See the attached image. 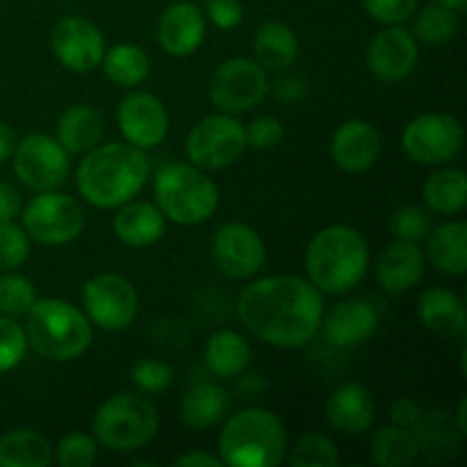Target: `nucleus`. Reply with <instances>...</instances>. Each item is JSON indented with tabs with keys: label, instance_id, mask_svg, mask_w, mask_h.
<instances>
[{
	"label": "nucleus",
	"instance_id": "nucleus-26",
	"mask_svg": "<svg viewBox=\"0 0 467 467\" xmlns=\"http://www.w3.org/2000/svg\"><path fill=\"white\" fill-rule=\"evenodd\" d=\"M427 258L445 276H465L467 272V223L447 222L429 231Z\"/></svg>",
	"mask_w": 467,
	"mask_h": 467
},
{
	"label": "nucleus",
	"instance_id": "nucleus-1",
	"mask_svg": "<svg viewBox=\"0 0 467 467\" xmlns=\"http://www.w3.org/2000/svg\"><path fill=\"white\" fill-rule=\"evenodd\" d=\"M237 317L265 345L299 349L310 345L322 327V292L292 274L260 278L237 296Z\"/></svg>",
	"mask_w": 467,
	"mask_h": 467
},
{
	"label": "nucleus",
	"instance_id": "nucleus-39",
	"mask_svg": "<svg viewBox=\"0 0 467 467\" xmlns=\"http://www.w3.org/2000/svg\"><path fill=\"white\" fill-rule=\"evenodd\" d=\"M429 231H431V217L420 205H401L390 222V233L397 240L415 242V244H420Z\"/></svg>",
	"mask_w": 467,
	"mask_h": 467
},
{
	"label": "nucleus",
	"instance_id": "nucleus-33",
	"mask_svg": "<svg viewBox=\"0 0 467 467\" xmlns=\"http://www.w3.org/2000/svg\"><path fill=\"white\" fill-rule=\"evenodd\" d=\"M100 64H103L108 80L114 82L117 87H126V89L141 85L150 71V59L146 50L140 48L137 44H130V41L105 48Z\"/></svg>",
	"mask_w": 467,
	"mask_h": 467
},
{
	"label": "nucleus",
	"instance_id": "nucleus-6",
	"mask_svg": "<svg viewBox=\"0 0 467 467\" xmlns=\"http://www.w3.org/2000/svg\"><path fill=\"white\" fill-rule=\"evenodd\" d=\"M155 201L169 222L196 226L208 222L219 205V187L194 164L169 162L155 176Z\"/></svg>",
	"mask_w": 467,
	"mask_h": 467
},
{
	"label": "nucleus",
	"instance_id": "nucleus-46",
	"mask_svg": "<svg viewBox=\"0 0 467 467\" xmlns=\"http://www.w3.org/2000/svg\"><path fill=\"white\" fill-rule=\"evenodd\" d=\"M420 409L409 400H400L392 404L390 409V420L392 424L397 427H406V429H418L420 427Z\"/></svg>",
	"mask_w": 467,
	"mask_h": 467
},
{
	"label": "nucleus",
	"instance_id": "nucleus-21",
	"mask_svg": "<svg viewBox=\"0 0 467 467\" xmlns=\"http://www.w3.org/2000/svg\"><path fill=\"white\" fill-rule=\"evenodd\" d=\"M377 418L374 397L363 383L349 381L333 390L327 404V420L336 431L345 436H360L368 431Z\"/></svg>",
	"mask_w": 467,
	"mask_h": 467
},
{
	"label": "nucleus",
	"instance_id": "nucleus-45",
	"mask_svg": "<svg viewBox=\"0 0 467 467\" xmlns=\"http://www.w3.org/2000/svg\"><path fill=\"white\" fill-rule=\"evenodd\" d=\"M23 210V196L12 182L0 181V223L14 222Z\"/></svg>",
	"mask_w": 467,
	"mask_h": 467
},
{
	"label": "nucleus",
	"instance_id": "nucleus-47",
	"mask_svg": "<svg viewBox=\"0 0 467 467\" xmlns=\"http://www.w3.org/2000/svg\"><path fill=\"white\" fill-rule=\"evenodd\" d=\"M173 465L181 467H223V461L219 456H213L210 451H187L178 456Z\"/></svg>",
	"mask_w": 467,
	"mask_h": 467
},
{
	"label": "nucleus",
	"instance_id": "nucleus-50",
	"mask_svg": "<svg viewBox=\"0 0 467 467\" xmlns=\"http://www.w3.org/2000/svg\"><path fill=\"white\" fill-rule=\"evenodd\" d=\"M465 415H467V400L463 397V400L459 401V410H456V418H459V431L467 433V422H465Z\"/></svg>",
	"mask_w": 467,
	"mask_h": 467
},
{
	"label": "nucleus",
	"instance_id": "nucleus-30",
	"mask_svg": "<svg viewBox=\"0 0 467 467\" xmlns=\"http://www.w3.org/2000/svg\"><path fill=\"white\" fill-rule=\"evenodd\" d=\"M422 199L431 213L456 217L467 205V178L463 169H441L424 181Z\"/></svg>",
	"mask_w": 467,
	"mask_h": 467
},
{
	"label": "nucleus",
	"instance_id": "nucleus-42",
	"mask_svg": "<svg viewBox=\"0 0 467 467\" xmlns=\"http://www.w3.org/2000/svg\"><path fill=\"white\" fill-rule=\"evenodd\" d=\"M420 0H363L365 12L369 18L383 23V26H401L410 21L418 12Z\"/></svg>",
	"mask_w": 467,
	"mask_h": 467
},
{
	"label": "nucleus",
	"instance_id": "nucleus-28",
	"mask_svg": "<svg viewBox=\"0 0 467 467\" xmlns=\"http://www.w3.org/2000/svg\"><path fill=\"white\" fill-rule=\"evenodd\" d=\"M255 62L265 71H285L299 57V39L283 21H267L254 36Z\"/></svg>",
	"mask_w": 467,
	"mask_h": 467
},
{
	"label": "nucleus",
	"instance_id": "nucleus-17",
	"mask_svg": "<svg viewBox=\"0 0 467 467\" xmlns=\"http://www.w3.org/2000/svg\"><path fill=\"white\" fill-rule=\"evenodd\" d=\"M213 255L219 272L226 276L251 278L265 265L263 237L249 223L231 222L223 223L213 240Z\"/></svg>",
	"mask_w": 467,
	"mask_h": 467
},
{
	"label": "nucleus",
	"instance_id": "nucleus-48",
	"mask_svg": "<svg viewBox=\"0 0 467 467\" xmlns=\"http://www.w3.org/2000/svg\"><path fill=\"white\" fill-rule=\"evenodd\" d=\"M276 94L285 103H296V100L306 96V80H301V78H285V80L278 82Z\"/></svg>",
	"mask_w": 467,
	"mask_h": 467
},
{
	"label": "nucleus",
	"instance_id": "nucleus-22",
	"mask_svg": "<svg viewBox=\"0 0 467 467\" xmlns=\"http://www.w3.org/2000/svg\"><path fill=\"white\" fill-rule=\"evenodd\" d=\"M422 274L424 254L415 242H390L377 260V278L388 295H404L413 290L422 281Z\"/></svg>",
	"mask_w": 467,
	"mask_h": 467
},
{
	"label": "nucleus",
	"instance_id": "nucleus-8",
	"mask_svg": "<svg viewBox=\"0 0 467 467\" xmlns=\"http://www.w3.org/2000/svg\"><path fill=\"white\" fill-rule=\"evenodd\" d=\"M85 210L73 196L41 192L21 210V226L27 237L46 246H62L85 231Z\"/></svg>",
	"mask_w": 467,
	"mask_h": 467
},
{
	"label": "nucleus",
	"instance_id": "nucleus-10",
	"mask_svg": "<svg viewBox=\"0 0 467 467\" xmlns=\"http://www.w3.org/2000/svg\"><path fill=\"white\" fill-rule=\"evenodd\" d=\"M246 128L233 114H210L201 119L185 140V153L199 169H223L246 150Z\"/></svg>",
	"mask_w": 467,
	"mask_h": 467
},
{
	"label": "nucleus",
	"instance_id": "nucleus-16",
	"mask_svg": "<svg viewBox=\"0 0 467 467\" xmlns=\"http://www.w3.org/2000/svg\"><path fill=\"white\" fill-rule=\"evenodd\" d=\"M117 126L123 140L146 150L160 146L169 132V114L162 100L149 91H132L119 103Z\"/></svg>",
	"mask_w": 467,
	"mask_h": 467
},
{
	"label": "nucleus",
	"instance_id": "nucleus-24",
	"mask_svg": "<svg viewBox=\"0 0 467 467\" xmlns=\"http://www.w3.org/2000/svg\"><path fill=\"white\" fill-rule=\"evenodd\" d=\"M420 322L433 336L447 337V340H459L465 337L467 317L465 304L456 292L447 287H429L422 292L418 304Z\"/></svg>",
	"mask_w": 467,
	"mask_h": 467
},
{
	"label": "nucleus",
	"instance_id": "nucleus-3",
	"mask_svg": "<svg viewBox=\"0 0 467 467\" xmlns=\"http://www.w3.org/2000/svg\"><path fill=\"white\" fill-rule=\"evenodd\" d=\"M368 265V240L349 223H331L322 228L306 249L308 281L327 295L354 290L363 281Z\"/></svg>",
	"mask_w": 467,
	"mask_h": 467
},
{
	"label": "nucleus",
	"instance_id": "nucleus-35",
	"mask_svg": "<svg viewBox=\"0 0 467 467\" xmlns=\"http://www.w3.org/2000/svg\"><path fill=\"white\" fill-rule=\"evenodd\" d=\"M337 463H340V454H337L336 442L317 431L301 436L290 454L292 467H333Z\"/></svg>",
	"mask_w": 467,
	"mask_h": 467
},
{
	"label": "nucleus",
	"instance_id": "nucleus-29",
	"mask_svg": "<svg viewBox=\"0 0 467 467\" xmlns=\"http://www.w3.org/2000/svg\"><path fill=\"white\" fill-rule=\"evenodd\" d=\"M205 365L219 379H235L251 365V345L237 331L223 328L213 333L203 349Z\"/></svg>",
	"mask_w": 467,
	"mask_h": 467
},
{
	"label": "nucleus",
	"instance_id": "nucleus-23",
	"mask_svg": "<svg viewBox=\"0 0 467 467\" xmlns=\"http://www.w3.org/2000/svg\"><path fill=\"white\" fill-rule=\"evenodd\" d=\"M119 213L114 214V235L121 244L132 249H146L155 242L162 240L167 231V217L160 213L158 205L149 201H128L119 205Z\"/></svg>",
	"mask_w": 467,
	"mask_h": 467
},
{
	"label": "nucleus",
	"instance_id": "nucleus-32",
	"mask_svg": "<svg viewBox=\"0 0 467 467\" xmlns=\"http://www.w3.org/2000/svg\"><path fill=\"white\" fill-rule=\"evenodd\" d=\"M422 454V445L413 429L383 427L374 433L369 459L379 467H409Z\"/></svg>",
	"mask_w": 467,
	"mask_h": 467
},
{
	"label": "nucleus",
	"instance_id": "nucleus-19",
	"mask_svg": "<svg viewBox=\"0 0 467 467\" xmlns=\"http://www.w3.org/2000/svg\"><path fill=\"white\" fill-rule=\"evenodd\" d=\"M381 155V132L363 119H349L331 137V158L345 173H363Z\"/></svg>",
	"mask_w": 467,
	"mask_h": 467
},
{
	"label": "nucleus",
	"instance_id": "nucleus-12",
	"mask_svg": "<svg viewBox=\"0 0 467 467\" xmlns=\"http://www.w3.org/2000/svg\"><path fill=\"white\" fill-rule=\"evenodd\" d=\"M14 173L27 190L36 192H57L67 182L68 153L57 137L44 135V132H32L16 141V149L12 153Z\"/></svg>",
	"mask_w": 467,
	"mask_h": 467
},
{
	"label": "nucleus",
	"instance_id": "nucleus-7",
	"mask_svg": "<svg viewBox=\"0 0 467 467\" xmlns=\"http://www.w3.org/2000/svg\"><path fill=\"white\" fill-rule=\"evenodd\" d=\"M160 418L155 406L137 392H119L105 400L91 420L99 445L114 454L141 450L158 436Z\"/></svg>",
	"mask_w": 467,
	"mask_h": 467
},
{
	"label": "nucleus",
	"instance_id": "nucleus-14",
	"mask_svg": "<svg viewBox=\"0 0 467 467\" xmlns=\"http://www.w3.org/2000/svg\"><path fill=\"white\" fill-rule=\"evenodd\" d=\"M50 48L64 68L73 73H91L103 62L105 39L89 18L64 16L50 32Z\"/></svg>",
	"mask_w": 467,
	"mask_h": 467
},
{
	"label": "nucleus",
	"instance_id": "nucleus-38",
	"mask_svg": "<svg viewBox=\"0 0 467 467\" xmlns=\"http://www.w3.org/2000/svg\"><path fill=\"white\" fill-rule=\"evenodd\" d=\"M30 255V237L14 222L0 223V272H16Z\"/></svg>",
	"mask_w": 467,
	"mask_h": 467
},
{
	"label": "nucleus",
	"instance_id": "nucleus-2",
	"mask_svg": "<svg viewBox=\"0 0 467 467\" xmlns=\"http://www.w3.org/2000/svg\"><path fill=\"white\" fill-rule=\"evenodd\" d=\"M150 173L149 155L128 141L99 144L78 164L76 185L82 199L100 210H117L140 194Z\"/></svg>",
	"mask_w": 467,
	"mask_h": 467
},
{
	"label": "nucleus",
	"instance_id": "nucleus-15",
	"mask_svg": "<svg viewBox=\"0 0 467 467\" xmlns=\"http://www.w3.org/2000/svg\"><path fill=\"white\" fill-rule=\"evenodd\" d=\"M420 59L418 39L404 26H388L368 46V68L377 80L397 85L415 71Z\"/></svg>",
	"mask_w": 467,
	"mask_h": 467
},
{
	"label": "nucleus",
	"instance_id": "nucleus-5",
	"mask_svg": "<svg viewBox=\"0 0 467 467\" xmlns=\"http://www.w3.org/2000/svg\"><path fill=\"white\" fill-rule=\"evenodd\" d=\"M287 433L267 409L233 413L219 431V459L231 467H278L285 459Z\"/></svg>",
	"mask_w": 467,
	"mask_h": 467
},
{
	"label": "nucleus",
	"instance_id": "nucleus-51",
	"mask_svg": "<svg viewBox=\"0 0 467 467\" xmlns=\"http://www.w3.org/2000/svg\"><path fill=\"white\" fill-rule=\"evenodd\" d=\"M438 5H445V7L454 9V12H465L467 0H436Z\"/></svg>",
	"mask_w": 467,
	"mask_h": 467
},
{
	"label": "nucleus",
	"instance_id": "nucleus-49",
	"mask_svg": "<svg viewBox=\"0 0 467 467\" xmlns=\"http://www.w3.org/2000/svg\"><path fill=\"white\" fill-rule=\"evenodd\" d=\"M14 149H16V132L12 130V126L0 121V162L12 158Z\"/></svg>",
	"mask_w": 467,
	"mask_h": 467
},
{
	"label": "nucleus",
	"instance_id": "nucleus-18",
	"mask_svg": "<svg viewBox=\"0 0 467 467\" xmlns=\"http://www.w3.org/2000/svg\"><path fill=\"white\" fill-rule=\"evenodd\" d=\"M155 36H158L160 48L171 57H187L196 53L205 39L203 9L190 0L169 5L160 14Z\"/></svg>",
	"mask_w": 467,
	"mask_h": 467
},
{
	"label": "nucleus",
	"instance_id": "nucleus-27",
	"mask_svg": "<svg viewBox=\"0 0 467 467\" xmlns=\"http://www.w3.org/2000/svg\"><path fill=\"white\" fill-rule=\"evenodd\" d=\"M105 132L103 117L91 105H71L57 121L59 144L68 155H85L100 144Z\"/></svg>",
	"mask_w": 467,
	"mask_h": 467
},
{
	"label": "nucleus",
	"instance_id": "nucleus-4",
	"mask_svg": "<svg viewBox=\"0 0 467 467\" xmlns=\"http://www.w3.org/2000/svg\"><path fill=\"white\" fill-rule=\"evenodd\" d=\"M23 331L27 347L53 363L80 358L94 340L85 310L62 299H36L26 313Z\"/></svg>",
	"mask_w": 467,
	"mask_h": 467
},
{
	"label": "nucleus",
	"instance_id": "nucleus-36",
	"mask_svg": "<svg viewBox=\"0 0 467 467\" xmlns=\"http://www.w3.org/2000/svg\"><path fill=\"white\" fill-rule=\"evenodd\" d=\"M36 301V290L30 278L5 272L0 276V313L7 317H26Z\"/></svg>",
	"mask_w": 467,
	"mask_h": 467
},
{
	"label": "nucleus",
	"instance_id": "nucleus-25",
	"mask_svg": "<svg viewBox=\"0 0 467 467\" xmlns=\"http://www.w3.org/2000/svg\"><path fill=\"white\" fill-rule=\"evenodd\" d=\"M228 410H231V395H228L226 388L213 381L196 383L182 395L181 401L182 424L194 429V431L217 427L219 422L228 418Z\"/></svg>",
	"mask_w": 467,
	"mask_h": 467
},
{
	"label": "nucleus",
	"instance_id": "nucleus-13",
	"mask_svg": "<svg viewBox=\"0 0 467 467\" xmlns=\"http://www.w3.org/2000/svg\"><path fill=\"white\" fill-rule=\"evenodd\" d=\"M401 149L427 167L451 162L463 149V126L445 112L420 114L401 132Z\"/></svg>",
	"mask_w": 467,
	"mask_h": 467
},
{
	"label": "nucleus",
	"instance_id": "nucleus-9",
	"mask_svg": "<svg viewBox=\"0 0 467 467\" xmlns=\"http://www.w3.org/2000/svg\"><path fill=\"white\" fill-rule=\"evenodd\" d=\"M82 306L91 324L117 333L135 324L140 296L135 285L121 274H96L82 287Z\"/></svg>",
	"mask_w": 467,
	"mask_h": 467
},
{
	"label": "nucleus",
	"instance_id": "nucleus-43",
	"mask_svg": "<svg viewBox=\"0 0 467 467\" xmlns=\"http://www.w3.org/2000/svg\"><path fill=\"white\" fill-rule=\"evenodd\" d=\"M283 135H285V128L272 114H265V117L254 119L246 128V144L254 146L258 150H269L274 146L281 144Z\"/></svg>",
	"mask_w": 467,
	"mask_h": 467
},
{
	"label": "nucleus",
	"instance_id": "nucleus-41",
	"mask_svg": "<svg viewBox=\"0 0 467 467\" xmlns=\"http://www.w3.org/2000/svg\"><path fill=\"white\" fill-rule=\"evenodd\" d=\"M132 383L144 395H158L173 383V369L164 360L144 358L132 368Z\"/></svg>",
	"mask_w": 467,
	"mask_h": 467
},
{
	"label": "nucleus",
	"instance_id": "nucleus-31",
	"mask_svg": "<svg viewBox=\"0 0 467 467\" xmlns=\"http://www.w3.org/2000/svg\"><path fill=\"white\" fill-rule=\"evenodd\" d=\"M53 461V445L35 429H14L0 438V467H46Z\"/></svg>",
	"mask_w": 467,
	"mask_h": 467
},
{
	"label": "nucleus",
	"instance_id": "nucleus-40",
	"mask_svg": "<svg viewBox=\"0 0 467 467\" xmlns=\"http://www.w3.org/2000/svg\"><path fill=\"white\" fill-rule=\"evenodd\" d=\"M27 340L26 331L14 317H0V374L18 368L21 360L26 358Z\"/></svg>",
	"mask_w": 467,
	"mask_h": 467
},
{
	"label": "nucleus",
	"instance_id": "nucleus-11",
	"mask_svg": "<svg viewBox=\"0 0 467 467\" xmlns=\"http://www.w3.org/2000/svg\"><path fill=\"white\" fill-rule=\"evenodd\" d=\"M269 91L267 71L255 59L233 57L210 78V103L223 114H244L258 108Z\"/></svg>",
	"mask_w": 467,
	"mask_h": 467
},
{
	"label": "nucleus",
	"instance_id": "nucleus-34",
	"mask_svg": "<svg viewBox=\"0 0 467 467\" xmlns=\"http://www.w3.org/2000/svg\"><path fill=\"white\" fill-rule=\"evenodd\" d=\"M415 26L413 36L427 46H445L459 32V12L445 7V5H427L424 9L413 14Z\"/></svg>",
	"mask_w": 467,
	"mask_h": 467
},
{
	"label": "nucleus",
	"instance_id": "nucleus-37",
	"mask_svg": "<svg viewBox=\"0 0 467 467\" xmlns=\"http://www.w3.org/2000/svg\"><path fill=\"white\" fill-rule=\"evenodd\" d=\"M59 467H91L99 456V442L89 433H68L53 450Z\"/></svg>",
	"mask_w": 467,
	"mask_h": 467
},
{
	"label": "nucleus",
	"instance_id": "nucleus-44",
	"mask_svg": "<svg viewBox=\"0 0 467 467\" xmlns=\"http://www.w3.org/2000/svg\"><path fill=\"white\" fill-rule=\"evenodd\" d=\"M203 14L219 30H235L244 21V7L240 0H205Z\"/></svg>",
	"mask_w": 467,
	"mask_h": 467
},
{
	"label": "nucleus",
	"instance_id": "nucleus-20",
	"mask_svg": "<svg viewBox=\"0 0 467 467\" xmlns=\"http://www.w3.org/2000/svg\"><path fill=\"white\" fill-rule=\"evenodd\" d=\"M379 327V315L372 304L363 299H349L336 306L327 319H322L324 340L337 349L363 345L374 336Z\"/></svg>",
	"mask_w": 467,
	"mask_h": 467
}]
</instances>
